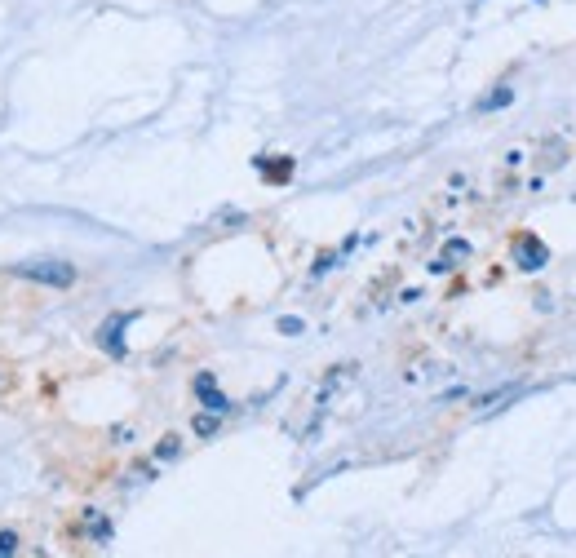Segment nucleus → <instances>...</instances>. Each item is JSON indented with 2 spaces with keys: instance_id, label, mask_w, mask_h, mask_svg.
I'll use <instances>...</instances> for the list:
<instances>
[{
  "instance_id": "nucleus-6",
  "label": "nucleus",
  "mask_w": 576,
  "mask_h": 558,
  "mask_svg": "<svg viewBox=\"0 0 576 558\" xmlns=\"http://www.w3.org/2000/svg\"><path fill=\"white\" fill-rule=\"evenodd\" d=\"M18 550V536L14 532H0V554H14Z\"/></svg>"
},
{
  "instance_id": "nucleus-1",
  "label": "nucleus",
  "mask_w": 576,
  "mask_h": 558,
  "mask_svg": "<svg viewBox=\"0 0 576 558\" xmlns=\"http://www.w3.org/2000/svg\"><path fill=\"white\" fill-rule=\"evenodd\" d=\"M18 279H32V284H49V288H71L76 284V266L58 262V257H36V262L14 266Z\"/></svg>"
},
{
  "instance_id": "nucleus-5",
  "label": "nucleus",
  "mask_w": 576,
  "mask_h": 558,
  "mask_svg": "<svg viewBox=\"0 0 576 558\" xmlns=\"http://www.w3.org/2000/svg\"><path fill=\"white\" fill-rule=\"evenodd\" d=\"M218 430V417H195V434H213Z\"/></svg>"
},
{
  "instance_id": "nucleus-4",
  "label": "nucleus",
  "mask_w": 576,
  "mask_h": 558,
  "mask_svg": "<svg viewBox=\"0 0 576 558\" xmlns=\"http://www.w3.org/2000/svg\"><path fill=\"white\" fill-rule=\"evenodd\" d=\"M510 98H514V89H497V93H492L488 102H483V107H488V111H497V107H506Z\"/></svg>"
},
{
  "instance_id": "nucleus-3",
  "label": "nucleus",
  "mask_w": 576,
  "mask_h": 558,
  "mask_svg": "<svg viewBox=\"0 0 576 558\" xmlns=\"http://www.w3.org/2000/svg\"><path fill=\"white\" fill-rule=\"evenodd\" d=\"M195 390H200V399H204V408L209 412H231V403H226V395H218V386H213V377L209 372H204V377H195Z\"/></svg>"
},
{
  "instance_id": "nucleus-7",
  "label": "nucleus",
  "mask_w": 576,
  "mask_h": 558,
  "mask_svg": "<svg viewBox=\"0 0 576 558\" xmlns=\"http://www.w3.org/2000/svg\"><path fill=\"white\" fill-rule=\"evenodd\" d=\"M280 328L288 337H297V333H302V319H280Z\"/></svg>"
},
{
  "instance_id": "nucleus-2",
  "label": "nucleus",
  "mask_w": 576,
  "mask_h": 558,
  "mask_svg": "<svg viewBox=\"0 0 576 558\" xmlns=\"http://www.w3.org/2000/svg\"><path fill=\"white\" fill-rule=\"evenodd\" d=\"M514 257H519V271H541L545 257H550V253H545L541 240H532V235H528V240L514 244Z\"/></svg>"
}]
</instances>
